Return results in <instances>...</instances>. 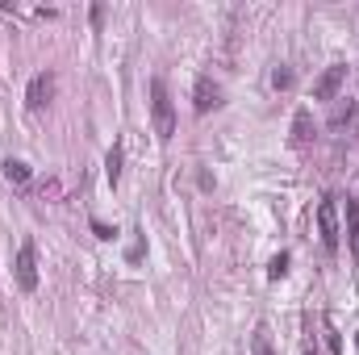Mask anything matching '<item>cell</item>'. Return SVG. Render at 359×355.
Segmentation results:
<instances>
[{
    "label": "cell",
    "mask_w": 359,
    "mask_h": 355,
    "mask_svg": "<svg viewBox=\"0 0 359 355\" xmlns=\"http://www.w3.org/2000/svg\"><path fill=\"white\" fill-rule=\"evenodd\" d=\"M17 284L25 288V293H34L38 288V251H34V243H25L21 251H17Z\"/></svg>",
    "instance_id": "3957f363"
},
{
    "label": "cell",
    "mask_w": 359,
    "mask_h": 355,
    "mask_svg": "<svg viewBox=\"0 0 359 355\" xmlns=\"http://www.w3.org/2000/svg\"><path fill=\"white\" fill-rule=\"evenodd\" d=\"M151 117H155V134H159V142H172V134H176V105H172V96H168V84H163V80L151 84Z\"/></svg>",
    "instance_id": "6da1fadb"
},
{
    "label": "cell",
    "mask_w": 359,
    "mask_h": 355,
    "mask_svg": "<svg viewBox=\"0 0 359 355\" xmlns=\"http://www.w3.org/2000/svg\"><path fill=\"white\" fill-rule=\"evenodd\" d=\"M0 168H4V180H8V184H29V163H21V159H4Z\"/></svg>",
    "instance_id": "9c48e42d"
},
{
    "label": "cell",
    "mask_w": 359,
    "mask_h": 355,
    "mask_svg": "<svg viewBox=\"0 0 359 355\" xmlns=\"http://www.w3.org/2000/svg\"><path fill=\"white\" fill-rule=\"evenodd\" d=\"M347 234L359 243V201H351V205H347Z\"/></svg>",
    "instance_id": "7c38bea8"
},
{
    "label": "cell",
    "mask_w": 359,
    "mask_h": 355,
    "mask_svg": "<svg viewBox=\"0 0 359 355\" xmlns=\"http://www.w3.org/2000/svg\"><path fill=\"white\" fill-rule=\"evenodd\" d=\"M343 80H347V67H343V63L326 67V72L313 80V100H339V88H343Z\"/></svg>",
    "instance_id": "7a4b0ae2"
},
{
    "label": "cell",
    "mask_w": 359,
    "mask_h": 355,
    "mask_svg": "<svg viewBox=\"0 0 359 355\" xmlns=\"http://www.w3.org/2000/svg\"><path fill=\"white\" fill-rule=\"evenodd\" d=\"M104 176H109L113 188L121 184V147H117V142H113V147H109V155H104Z\"/></svg>",
    "instance_id": "52a82bcc"
},
{
    "label": "cell",
    "mask_w": 359,
    "mask_h": 355,
    "mask_svg": "<svg viewBox=\"0 0 359 355\" xmlns=\"http://www.w3.org/2000/svg\"><path fill=\"white\" fill-rule=\"evenodd\" d=\"M292 138H297V142H309V113H305V109H301L297 121H292Z\"/></svg>",
    "instance_id": "30bf717a"
},
{
    "label": "cell",
    "mask_w": 359,
    "mask_h": 355,
    "mask_svg": "<svg viewBox=\"0 0 359 355\" xmlns=\"http://www.w3.org/2000/svg\"><path fill=\"white\" fill-rule=\"evenodd\" d=\"M271 84L276 88H292V67H276L271 72Z\"/></svg>",
    "instance_id": "4fadbf2b"
},
{
    "label": "cell",
    "mask_w": 359,
    "mask_h": 355,
    "mask_svg": "<svg viewBox=\"0 0 359 355\" xmlns=\"http://www.w3.org/2000/svg\"><path fill=\"white\" fill-rule=\"evenodd\" d=\"M251 355H276V347H271V330L259 322L255 326V335H251Z\"/></svg>",
    "instance_id": "ba28073f"
},
{
    "label": "cell",
    "mask_w": 359,
    "mask_h": 355,
    "mask_svg": "<svg viewBox=\"0 0 359 355\" xmlns=\"http://www.w3.org/2000/svg\"><path fill=\"white\" fill-rule=\"evenodd\" d=\"M268 276H271V280H280V276H288V251H280V255H276V260L268 264Z\"/></svg>",
    "instance_id": "8fae6325"
},
{
    "label": "cell",
    "mask_w": 359,
    "mask_h": 355,
    "mask_svg": "<svg viewBox=\"0 0 359 355\" xmlns=\"http://www.w3.org/2000/svg\"><path fill=\"white\" fill-rule=\"evenodd\" d=\"M217 105H222V88H217L209 76H201L196 88H192V109H196V113H209V109H217Z\"/></svg>",
    "instance_id": "8992f818"
},
{
    "label": "cell",
    "mask_w": 359,
    "mask_h": 355,
    "mask_svg": "<svg viewBox=\"0 0 359 355\" xmlns=\"http://www.w3.org/2000/svg\"><path fill=\"white\" fill-rule=\"evenodd\" d=\"M50 96H55V76H50V72H38V76L29 80V88H25V109L38 113L42 105H50Z\"/></svg>",
    "instance_id": "277c9868"
},
{
    "label": "cell",
    "mask_w": 359,
    "mask_h": 355,
    "mask_svg": "<svg viewBox=\"0 0 359 355\" xmlns=\"http://www.w3.org/2000/svg\"><path fill=\"white\" fill-rule=\"evenodd\" d=\"M318 230H322V247L334 251L339 247V213H334V201L330 196L318 205Z\"/></svg>",
    "instance_id": "5b68a950"
},
{
    "label": "cell",
    "mask_w": 359,
    "mask_h": 355,
    "mask_svg": "<svg viewBox=\"0 0 359 355\" xmlns=\"http://www.w3.org/2000/svg\"><path fill=\"white\" fill-rule=\"evenodd\" d=\"M326 343H330V351L339 355L343 347H339V335H334V326H326Z\"/></svg>",
    "instance_id": "5bb4252c"
}]
</instances>
